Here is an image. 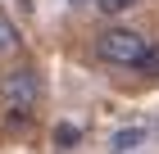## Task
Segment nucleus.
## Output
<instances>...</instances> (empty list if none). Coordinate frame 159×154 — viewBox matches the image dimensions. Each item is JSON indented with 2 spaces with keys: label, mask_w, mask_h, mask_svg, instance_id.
<instances>
[{
  "label": "nucleus",
  "mask_w": 159,
  "mask_h": 154,
  "mask_svg": "<svg viewBox=\"0 0 159 154\" xmlns=\"http://www.w3.org/2000/svg\"><path fill=\"white\" fill-rule=\"evenodd\" d=\"M141 55H146V36L132 27H105L96 36V59L109 68H136Z\"/></svg>",
  "instance_id": "obj_1"
},
{
  "label": "nucleus",
  "mask_w": 159,
  "mask_h": 154,
  "mask_svg": "<svg viewBox=\"0 0 159 154\" xmlns=\"http://www.w3.org/2000/svg\"><path fill=\"white\" fill-rule=\"evenodd\" d=\"M18 46H23V36H18V23H14L9 14L0 9V55H14Z\"/></svg>",
  "instance_id": "obj_4"
},
{
  "label": "nucleus",
  "mask_w": 159,
  "mask_h": 154,
  "mask_svg": "<svg viewBox=\"0 0 159 154\" xmlns=\"http://www.w3.org/2000/svg\"><path fill=\"white\" fill-rule=\"evenodd\" d=\"M150 145V127H141V122H132V127H118L109 136V150L114 154H136V150H146Z\"/></svg>",
  "instance_id": "obj_3"
},
{
  "label": "nucleus",
  "mask_w": 159,
  "mask_h": 154,
  "mask_svg": "<svg viewBox=\"0 0 159 154\" xmlns=\"http://www.w3.org/2000/svg\"><path fill=\"white\" fill-rule=\"evenodd\" d=\"M141 0H96V9L105 14V18H118V14H127V9H136Z\"/></svg>",
  "instance_id": "obj_6"
},
{
  "label": "nucleus",
  "mask_w": 159,
  "mask_h": 154,
  "mask_svg": "<svg viewBox=\"0 0 159 154\" xmlns=\"http://www.w3.org/2000/svg\"><path fill=\"white\" fill-rule=\"evenodd\" d=\"M136 73H141V77H155V82H159V41H146V55H141Z\"/></svg>",
  "instance_id": "obj_5"
},
{
  "label": "nucleus",
  "mask_w": 159,
  "mask_h": 154,
  "mask_svg": "<svg viewBox=\"0 0 159 154\" xmlns=\"http://www.w3.org/2000/svg\"><path fill=\"white\" fill-rule=\"evenodd\" d=\"M77 141H82V131H77V127H68V122L55 127V145H59V150H73Z\"/></svg>",
  "instance_id": "obj_7"
},
{
  "label": "nucleus",
  "mask_w": 159,
  "mask_h": 154,
  "mask_svg": "<svg viewBox=\"0 0 159 154\" xmlns=\"http://www.w3.org/2000/svg\"><path fill=\"white\" fill-rule=\"evenodd\" d=\"M0 100H5V109H37V100H41V77H37V68H9L5 77H0Z\"/></svg>",
  "instance_id": "obj_2"
}]
</instances>
